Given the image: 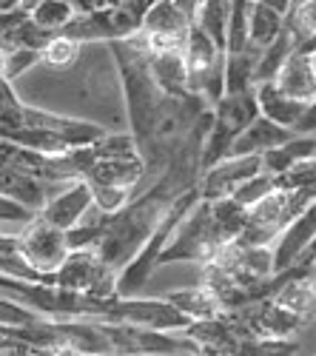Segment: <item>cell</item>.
<instances>
[{
    "instance_id": "cell-2",
    "label": "cell",
    "mask_w": 316,
    "mask_h": 356,
    "mask_svg": "<svg viewBox=\"0 0 316 356\" xmlns=\"http://www.w3.org/2000/svg\"><path fill=\"white\" fill-rule=\"evenodd\" d=\"M117 271H111L97 254V248H83L72 251L69 259L63 262V268L54 274V285L92 293L97 300H114L117 296Z\"/></svg>"
},
{
    "instance_id": "cell-6",
    "label": "cell",
    "mask_w": 316,
    "mask_h": 356,
    "mask_svg": "<svg viewBox=\"0 0 316 356\" xmlns=\"http://www.w3.org/2000/svg\"><path fill=\"white\" fill-rule=\"evenodd\" d=\"M51 38H57V35L46 32V29H40L32 20V6L28 3L3 9V51H12V49L43 51Z\"/></svg>"
},
{
    "instance_id": "cell-22",
    "label": "cell",
    "mask_w": 316,
    "mask_h": 356,
    "mask_svg": "<svg viewBox=\"0 0 316 356\" xmlns=\"http://www.w3.org/2000/svg\"><path fill=\"white\" fill-rule=\"evenodd\" d=\"M263 3L271 6L274 12H279V15L288 17V15H291V6H294V0H263Z\"/></svg>"
},
{
    "instance_id": "cell-4",
    "label": "cell",
    "mask_w": 316,
    "mask_h": 356,
    "mask_svg": "<svg viewBox=\"0 0 316 356\" xmlns=\"http://www.w3.org/2000/svg\"><path fill=\"white\" fill-rule=\"evenodd\" d=\"M263 171H265L263 154H240V157L231 154L203 174L197 191L203 200H222V197H231L245 180H251V177Z\"/></svg>"
},
{
    "instance_id": "cell-8",
    "label": "cell",
    "mask_w": 316,
    "mask_h": 356,
    "mask_svg": "<svg viewBox=\"0 0 316 356\" xmlns=\"http://www.w3.org/2000/svg\"><path fill=\"white\" fill-rule=\"evenodd\" d=\"M149 66L157 86L171 97L191 95V74L183 51H149Z\"/></svg>"
},
{
    "instance_id": "cell-5",
    "label": "cell",
    "mask_w": 316,
    "mask_h": 356,
    "mask_svg": "<svg viewBox=\"0 0 316 356\" xmlns=\"http://www.w3.org/2000/svg\"><path fill=\"white\" fill-rule=\"evenodd\" d=\"M92 205H94V191H92L89 180H74V183L63 186L46 202V209L40 211V217H46L57 228L72 231L74 225H80V220L85 214L92 211Z\"/></svg>"
},
{
    "instance_id": "cell-21",
    "label": "cell",
    "mask_w": 316,
    "mask_h": 356,
    "mask_svg": "<svg viewBox=\"0 0 316 356\" xmlns=\"http://www.w3.org/2000/svg\"><path fill=\"white\" fill-rule=\"evenodd\" d=\"M297 131H299V134H316V100L308 106V111H305V117L299 120Z\"/></svg>"
},
{
    "instance_id": "cell-23",
    "label": "cell",
    "mask_w": 316,
    "mask_h": 356,
    "mask_svg": "<svg viewBox=\"0 0 316 356\" xmlns=\"http://www.w3.org/2000/svg\"><path fill=\"white\" fill-rule=\"evenodd\" d=\"M302 49H308V51H310V57H313V69H316V38H313V40H308V43H302Z\"/></svg>"
},
{
    "instance_id": "cell-10",
    "label": "cell",
    "mask_w": 316,
    "mask_h": 356,
    "mask_svg": "<svg viewBox=\"0 0 316 356\" xmlns=\"http://www.w3.org/2000/svg\"><path fill=\"white\" fill-rule=\"evenodd\" d=\"M256 100H260V111L268 117V120H274L279 126H288L294 131H297L299 120L308 111V103H299V100L288 97L274 80L256 83Z\"/></svg>"
},
{
    "instance_id": "cell-18",
    "label": "cell",
    "mask_w": 316,
    "mask_h": 356,
    "mask_svg": "<svg viewBox=\"0 0 316 356\" xmlns=\"http://www.w3.org/2000/svg\"><path fill=\"white\" fill-rule=\"evenodd\" d=\"M92 152L100 157V160H117V157H137L140 148H137V140L131 131H120V134H106L100 137Z\"/></svg>"
},
{
    "instance_id": "cell-17",
    "label": "cell",
    "mask_w": 316,
    "mask_h": 356,
    "mask_svg": "<svg viewBox=\"0 0 316 356\" xmlns=\"http://www.w3.org/2000/svg\"><path fill=\"white\" fill-rule=\"evenodd\" d=\"M80 46L77 40L66 38V35H57L49 40V46L40 51V66L49 69V72H66L77 63V57H80Z\"/></svg>"
},
{
    "instance_id": "cell-1",
    "label": "cell",
    "mask_w": 316,
    "mask_h": 356,
    "mask_svg": "<svg viewBox=\"0 0 316 356\" xmlns=\"http://www.w3.org/2000/svg\"><path fill=\"white\" fill-rule=\"evenodd\" d=\"M17 240V251L23 254V259L32 265L38 274H43V280L49 285H54V274L63 268V262L72 254V243H69V231L51 225L46 217H35L20 234H12Z\"/></svg>"
},
{
    "instance_id": "cell-24",
    "label": "cell",
    "mask_w": 316,
    "mask_h": 356,
    "mask_svg": "<svg viewBox=\"0 0 316 356\" xmlns=\"http://www.w3.org/2000/svg\"><path fill=\"white\" fill-rule=\"evenodd\" d=\"M310 277H313V280H316V259H313V262H310Z\"/></svg>"
},
{
    "instance_id": "cell-19",
    "label": "cell",
    "mask_w": 316,
    "mask_h": 356,
    "mask_svg": "<svg viewBox=\"0 0 316 356\" xmlns=\"http://www.w3.org/2000/svg\"><path fill=\"white\" fill-rule=\"evenodd\" d=\"M276 186H279V183H276V177L268 174V171H263V174L251 177V180H245L231 197H234L240 205H245V209H253V205H256V202H263Z\"/></svg>"
},
{
    "instance_id": "cell-11",
    "label": "cell",
    "mask_w": 316,
    "mask_h": 356,
    "mask_svg": "<svg viewBox=\"0 0 316 356\" xmlns=\"http://www.w3.org/2000/svg\"><path fill=\"white\" fill-rule=\"evenodd\" d=\"M165 300L171 302V305H177L185 316H191L194 322H206V319H219L222 314H228L225 311V305H222V300L211 291V288H206L203 282H199L197 288H183V291H171V293H165Z\"/></svg>"
},
{
    "instance_id": "cell-14",
    "label": "cell",
    "mask_w": 316,
    "mask_h": 356,
    "mask_svg": "<svg viewBox=\"0 0 316 356\" xmlns=\"http://www.w3.org/2000/svg\"><path fill=\"white\" fill-rule=\"evenodd\" d=\"M26 3L32 6V20L51 35H63V29L80 12L74 0H26Z\"/></svg>"
},
{
    "instance_id": "cell-13",
    "label": "cell",
    "mask_w": 316,
    "mask_h": 356,
    "mask_svg": "<svg viewBox=\"0 0 316 356\" xmlns=\"http://www.w3.org/2000/svg\"><path fill=\"white\" fill-rule=\"evenodd\" d=\"M316 157V134H294L288 143H282L271 152L263 154V163H265V171L274 174V177H282L288 174L294 165H299L302 160H310Z\"/></svg>"
},
{
    "instance_id": "cell-15",
    "label": "cell",
    "mask_w": 316,
    "mask_h": 356,
    "mask_svg": "<svg viewBox=\"0 0 316 356\" xmlns=\"http://www.w3.org/2000/svg\"><path fill=\"white\" fill-rule=\"evenodd\" d=\"M248 20H251V46L256 49H268L285 32V15L274 12L263 0H251Z\"/></svg>"
},
{
    "instance_id": "cell-20",
    "label": "cell",
    "mask_w": 316,
    "mask_h": 356,
    "mask_svg": "<svg viewBox=\"0 0 316 356\" xmlns=\"http://www.w3.org/2000/svg\"><path fill=\"white\" fill-rule=\"evenodd\" d=\"M32 66H40V51H35V49L3 51V80L15 83L26 69H32Z\"/></svg>"
},
{
    "instance_id": "cell-7",
    "label": "cell",
    "mask_w": 316,
    "mask_h": 356,
    "mask_svg": "<svg viewBox=\"0 0 316 356\" xmlns=\"http://www.w3.org/2000/svg\"><path fill=\"white\" fill-rule=\"evenodd\" d=\"M279 88L288 97L299 100V103H313L316 100V69H313V57L308 49L297 46L291 51V57L285 60V66L279 69L276 80H274Z\"/></svg>"
},
{
    "instance_id": "cell-16",
    "label": "cell",
    "mask_w": 316,
    "mask_h": 356,
    "mask_svg": "<svg viewBox=\"0 0 316 356\" xmlns=\"http://www.w3.org/2000/svg\"><path fill=\"white\" fill-rule=\"evenodd\" d=\"M231 9L234 0H203L197 12V26H203L206 32L214 38V43L228 51V23H231Z\"/></svg>"
},
{
    "instance_id": "cell-12",
    "label": "cell",
    "mask_w": 316,
    "mask_h": 356,
    "mask_svg": "<svg viewBox=\"0 0 316 356\" xmlns=\"http://www.w3.org/2000/svg\"><path fill=\"white\" fill-rule=\"evenodd\" d=\"M3 197L17 200L20 205H26V209L40 214L46 209V202H49V186L35 174H26V171L3 165Z\"/></svg>"
},
{
    "instance_id": "cell-3",
    "label": "cell",
    "mask_w": 316,
    "mask_h": 356,
    "mask_svg": "<svg viewBox=\"0 0 316 356\" xmlns=\"http://www.w3.org/2000/svg\"><path fill=\"white\" fill-rule=\"evenodd\" d=\"M191 29H194V20L174 0H157L151 12L146 15L140 38L149 46V51H183L185 54Z\"/></svg>"
},
{
    "instance_id": "cell-9",
    "label": "cell",
    "mask_w": 316,
    "mask_h": 356,
    "mask_svg": "<svg viewBox=\"0 0 316 356\" xmlns=\"http://www.w3.org/2000/svg\"><path fill=\"white\" fill-rule=\"evenodd\" d=\"M294 134H297L294 129L279 126V123L268 120L265 114H260V117H256V120L237 137L231 154H237V157H240V154H265V152H271V148L288 143Z\"/></svg>"
}]
</instances>
